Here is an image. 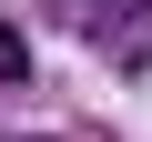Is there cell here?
Here are the masks:
<instances>
[{"mask_svg": "<svg viewBox=\"0 0 152 142\" xmlns=\"http://www.w3.org/2000/svg\"><path fill=\"white\" fill-rule=\"evenodd\" d=\"M51 10H61V31L102 41L112 61H152V0H51Z\"/></svg>", "mask_w": 152, "mask_h": 142, "instance_id": "cell-1", "label": "cell"}, {"mask_svg": "<svg viewBox=\"0 0 152 142\" xmlns=\"http://www.w3.org/2000/svg\"><path fill=\"white\" fill-rule=\"evenodd\" d=\"M20 71H31V41H20V31H0V81H20Z\"/></svg>", "mask_w": 152, "mask_h": 142, "instance_id": "cell-2", "label": "cell"}]
</instances>
